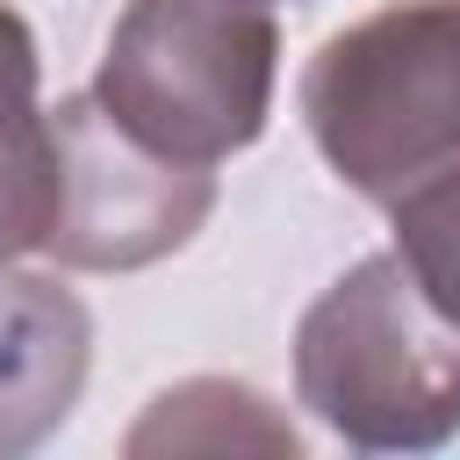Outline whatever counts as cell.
<instances>
[{
	"label": "cell",
	"mask_w": 460,
	"mask_h": 460,
	"mask_svg": "<svg viewBox=\"0 0 460 460\" xmlns=\"http://www.w3.org/2000/svg\"><path fill=\"white\" fill-rule=\"evenodd\" d=\"M309 137L345 187L395 201L460 158V0H410L338 29L302 72Z\"/></svg>",
	"instance_id": "1"
},
{
	"label": "cell",
	"mask_w": 460,
	"mask_h": 460,
	"mask_svg": "<svg viewBox=\"0 0 460 460\" xmlns=\"http://www.w3.org/2000/svg\"><path fill=\"white\" fill-rule=\"evenodd\" d=\"M273 14L266 0H137L101 58L93 101L144 151L216 165L266 129Z\"/></svg>",
	"instance_id": "2"
},
{
	"label": "cell",
	"mask_w": 460,
	"mask_h": 460,
	"mask_svg": "<svg viewBox=\"0 0 460 460\" xmlns=\"http://www.w3.org/2000/svg\"><path fill=\"white\" fill-rule=\"evenodd\" d=\"M302 395L352 446H431L460 424V316L402 252L352 266L302 323Z\"/></svg>",
	"instance_id": "3"
},
{
	"label": "cell",
	"mask_w": 460,
	"mask_h": 460,
	"mask_svg": "<svg viewBox=\"0 0 460 460\" xmlns=\"http://www.w3.org/2000/svg\"><path fill=\"white\" fill-rule=\"evenodd\" d=\"M58 144V216L50 252L65 266H144L194 237V223L216 201V180L201 165H172L144 151L93 93H72L50 108Z\"/></svg>",
	"instance_id": "4"
},
{
	"label": "cell",
	"mask_w": 460,
	"mask_h": 460,
	"mask_svg": "<svg viewBox=\"0 0 460 460\" xmlns=\"http://www.w3.org/2000/svg\"><path fill=\"white\" fill-rule=\"evenodd\" d=\"M86 309L43 273H0V453L36 446L79 395Z\"/></svg>",
	"instance_id": "5"
},
{
	"label": "cell",
	"mask_w": 460,
	"mask_h": 460,
	"mask_svg": "<svg viewBox=\"0 0 460 460\" xmlns=\"http://www.w3.org/2000/svg\"><path fill=\"white\" fill-rule=\"evenodd\" d=\"M395 252L402 266L424 280V295L460 316V158H446L438 172H424L417 187H402L395 201Z\"/></svg>",
	"instance_id": "6"
},
{
	"label": "cell",
	"mask_w": 460,
	"mask_h": 460,
	"mask_svg": "<svg viewBox=\"0 0 460 460\" xmlns=\"http://www.w3.org/2000/svg\"><path fill=\"white\" fill-rule=\"evenodd\" d=\"M50 216H58V144H50V115L36 108L0 137V259L43 244Z\"/></svg>",
	"instance_id": "7"
},
{
	"label": "cell",
	"mask_w": 460,
	"mask_h": 460,
	"mask_svg": "<svg viewBox=\"0 0 460 460\" xmlns=\"http://www.w3.org/2000/svg\"><path fill=\"white\" fill-rule=\"evenodd\" d=\"M36 115V43H29V29L0 7V137L14 129V122H29Z\"/></svg>",
	"instance_id": "8"
}]
</instances>
